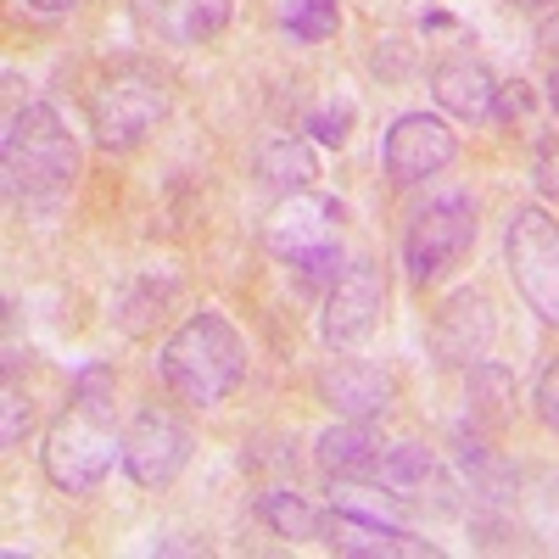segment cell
<instances>
[{
	"label": "cell",
	"mask_w": 559,
	"mask_h": 559,
	"mask_svg": "<svg viewBox=\"0 0 559 559\" xmlns=\"http://www.w3.org/2000/svg\"><path fill=\"white\" fill-rule=\"evenodd\" d=\"M292 269L302 274V286H324V292H331V280L342 274V241H331V247H313V252H302V258H297Z\"/></svg>",
	"instance_id": "d4e9b609"
},
{
	"label": "cell",
	"mask_w": 559,
	"mask_h": 559,
	"mask_svg": "<svg viewBox=\"0 0 559 559\" xmlns=\"http://www.w3.org/2000/svg\"><path fill=\"white\" fill-rule=\"evenodd\" d=\"M503 263L515 292L543 324H559V218L537 202L515 207L503 224Z\"/></svg>",
	"instance_id": "5b68a950"
},
{
	"label": "cell",
	"mask_w": 559,
	"mask_h": 559,
	"mask_svg": "<svg viewBox=\"0 0 559 559\" xmlns=\"http://www.w3.org/2000/svg\"><path fill=\"white\" fill-rule=\"evenodd\" d=\"M492 112L503 118V123H515V118H526L532 112V90L515 79V84H498V102H492Z\"/></svg>",
	"instance_id": "83f0119b"
},
{
	"label": "cell",
	"mask_w": 559,
	"mask_h": 559,
	"mask_svg": "<svg viewBox=\"0 0 559 559\" xmlns=\"http://www.w3.org/2000/svg\"><path fill=\"white\" fill-rule=\"evenodd\" d=\"M23 7H28L34 17H68V12L84 7V0H23Z\"/></svg>",
	"instance_id": "f1b7e54d"
},
{
	"label": "cell",
	"mask_w": 559,
	"mask_h": 559,
	"mask_svg": "<svg viewBox=\"0 0 559 559\" xmlns=\"http://www.w3.org/2000/svg\"><path fill=\"white\" fill-rule=\"evenodd\" d=\"M0 408H7V426H0V442L7 448H17L23 437H28V426H34V408H28V397L7 381V397H0Z\"/></svg>",
	"instance_id": "4316f807"
},
{
	"label": "cell",
	"mask_w": 559,
	"mask_h": 559,
	"mask_svg": "<svg viewBox=\"0 0 559 559\" xmlns=\"http://www.w3.org/2000/svg\"><path fill=\"white\" fill-rule=\"evenodd\" d=\"M336 224H342V202H336V197H319L313 185H308V191H292L286 202L269 213L263 247H269L274 258L297 263V258L313 252V247H331V241H336Z\"/></svg>",
	"instance_id": "7c38bea8"
},
{
	"label": "cell",
	"mask_w": 559,
	"mask_h": 559,
	"mask_svg": "<svg viewBox=\"0 0 559 559\" xmlns=\"http://www.w3.org/2000/svg\"><path fill=\"white\" fill-rule=\"evenodd\" d=\"M313 392H319L324 408H336L342 419H376V426L392 414V397H397L386 369L364 364V358H331L313 376Z\"/></svg>",
	"instance_id": "4fadbf2b"
},
{
	"label": "cell",
	"mask_w": 559,
	"mask_h": 559,
	"mask_svg": "<svg viewBox=\"0 0 559 559\" xmlns=\"http://www.w3.org/2000/svg\"><path fill=\"white\" fill-rule=\"evenodd\" d=\"M112 459H123L118 437V381L107 364H84L73 376L68 408L51 419L39 448L45 481L57 492H96L112 476Z\"/></svg>",
	"instance_id": "6da1fadb"
},
{
	"label": "cell",
	"mask_w": 559,
	"mask_h": 559,
	"mask_svg": "<svg viewBox=\"0 0 559 559\" xmlns=\"http://www.w3.org/2000/svg\"><path fill=\"white\" fill-rule=\"evenodd\" d=\"M324 543H331L336 554H353V559H437L442 554L431 537L386 526L358 503H336L331 515H324Z\"/></svg>",
	"instance_id": "8fae6325"
},
{
	"label": "cell",
	"mask_w": 559,
	"mask_h": 559,
	"mask_svg": "<svg viewBox=\"0 0 559 559\" xmlns=\"http://www.w3.org/2000/svg\"><path fill=\"white\" fill-rule=\"evenodd\" d=\"M437 476V453L426 442H386L381 459H376V471H369V481H376L381 492L392 498H419V487H426Z\"/></svg>",
	"instance_id": "ac0fdd59"
},
{
	"label": "cell",
	"mask_w": 559,
	"mask_h": 559,
	"mask_svg": "<svg viewBox=\"0 0 559 559\" xmlns=\"http://www.w3.org/2000/svg\"><path fill=\"white\" fill-rule=\"evenodd\" d=\"M258 179H269L274 191H308V185L319 179V157L308 152V140L297 134H269L258 146Z\"/></svg>",
	"instance_id": "d6986e66"
},
{
	"label": "cell",
	"mask_w": 559,
	"mask_h": 559,
	"mask_svg": "<svg viewBox=\"0 0 559 559\" xmlns=\"http://www.w3.org/2000/svg\"><path fill=\"white\" fill-rule=\"evenodd\" d=\"M464 408H471V426L481 431H498L509 414H515V376L503 364L481 358L464 369Z\"/></svg>",
	"instance_id": "e0dca14e"
},
{
	"label": "cell",
	"mask_w": 559,
	"mask_h": 559,
	"mask_svg": "<svg viewBox=\"0 0 559 559\" xmlns=\"http://www.w3.org/2000/svg\"><path fill=\"white\" fill-rule=\"evenodd\" d=\"M381 448H386V442H381V431H376V419H342V426H324V431L313 437L319 471L336 476V481H369Z\"/></svg>",
	"instance_id": "2e32d148"
},
{
	"label": "cell",
	"mask_w": 559,
	"mask_h": 559,
	"mask_svg": "<svg viewBox=\"0 0 559 559\" xmlns=\"http://www.w3.org/2000/svg\"><path fill=\"white\" fill-rule=\"evenodd\" d=\"M280 28L297 45H324L342 28V7L336 0H286V7H280Z\"/></svg>",
	"instance_id": "7402d4cb"
},
{
	"label": "cell",
	"mask_w": 559,
	"mask_h": 559,
	"mask_svg": "<svg viewBox=\"0 0 559 559\" xmlns=\"http://www.w3.org/2000/svg\"><path fill=\"white\" fill-rule=\"evenodd\" d=\"M168 102H174L168 73L146 57H123L90 90V134L102 146H134L168 118Z\"/></svg>",
	"instance_id": "277c9868"
},
{
	"label": "cell",
	"mask_w": 559,
	"mask_h": 559,
	"mask_svg": "<svg viewBox=\"0 0 559 559\" xmlns=\"http://www.w3.org/2000/svg\"><path fill=\"white\" fill-rule=\"evenodd\" d=\"M453 157H459V134L442 118H431V112H403L386 129V146H381V163H386L392 185L437 179L442 168H453Z\"/></svg>",
	"instance_id": "30bf717a"
},
{
	"label": "cell",
	"mask_w": 559,
	"mask_h": 559,
	"mask_svg": "<svg viewBox=\"0 0 559 559\" xmlns=\"http://www.w3.org/2000/svg\"><path fill=\"white\" fill-rule=\"evenodd\" d=\"M191 453H197L191 426H185L174 408H157V403L140 408L123 431V471L152 492L174 487L185 476V464H191Z\"/></svg>",
	"instance_id": "ba28073f"
},
{
	"label": "cell",
	"mask_w": 559,
	"mask_h": 559,
	"mask_svg": "<svg viewBox=\"0 0 559 559\" xmlns=\"http://www.w3.org/2000/svg\"><path fill=\"white\" fill-rule=\"evenodd\" d=\"M381 319H386V274H381V263L376 258L342 263V274L331 280V292H324V313H319L324 347L353 353L381 331Z\"/></svg>",
	"instance_id": "52a82bcc"
},
{
	"label": "cell",
	"mask_w": 559,
	"mask_h": 559,
	"mask_svg": "<svg viewBox=\"0 0 559 559\" xmlns=\"http://www.w3.org/2000/svg\"><path fill=\"white\" fill-rule=\"evenodd\" d=\"M353 102H331V107H319L308 118V134L319 140V146H347V134H353Z\"/></svg>",
	"instance_id": "603a6c76"
},
{
	"label": "cell",
	"mask_w": 559,
	"mask_h": 559,
	"mask_svg": "<svg viewBox=\"0 0 559 559\" xmlns=\"http://www.w3.org/2000/svg\"><path fill=\"white\" fill-rule=\"evenodd\" d=\"M453 453H459L464 476H471V487H476L481 498H492V503H498V498H509V492H515L521 471H515V464H509V459H503V453H498L487 437H476V431L464 437V431H459V437H453Z\"/></svg>",
	"instance_id": "ffe728a7"
},
{
	"label": "cell",
	"mask_w": 559,
	"mask_h": 559,
	"mask_svg": "<svg viewBox=\"0 0 559 559\" xmlns=\"http://www.w3.org/2000/svg\"><path fill=\"white\" fill-rule=\"evenodd\" d=\"M258 515H263L280 537H292V543L324 532V515H319V509H313L302 492H292V487H269V492L258 498Z\"/></svg>",
	"instance_id": "44dd1931"
},
{
	"label": "cell",
	"mask_w": 559,
	"mask_h": 559,
	"mask_svg": "<svg viewBox=\"0 0 559 559\" xmlns=\"http://www.w3.org/2000/svg\"><path fill=\"white\" fill-rule=\"evenodd\" d=\"M532 408H537L543 426L559 437V358L543 364V376H537V386H532Z\"/></svg>",
	"instance_id": "484cf974"
},
{
	"label": "cell",
	"mask_w": 559,
	"mask_h": 559,
	"mask_svg": "<svg viewBox=\"0 0 559 559\" xmlns=\"http://www.w3.org/2000/svg\"><path fill=\"white\" fill-rule=\"evenodd\" d=\"M0 163H7V191L23 202H51L62 197L79 174V140L62 123L51 102H28L7 118L0 140Z\"/></svg>",
	"instance_id": "3957f363"
},
{
	"label": "cell",
	"mask_w": 559,
	"mask_h": 559,
	"mask_svg": "<svg viewBox=\"0 0 559 559\" xmlns=\"http://www.w3.org/2000/svg\"><path fill=\"white\" fill-rule=\"evenodd\" d=\"M163 369V386L191 403V408H218L229 392L247 381V336L229 324L224 313L202 308L179 324V331L163 342L157 353Z\"/></svg>",
	"instance_id": "7a4b0ae2"
},
{
	"label": "cell",
	"mask_w": 559,
	"mask_h": 559,
	"mask_svg": "<svg viewBox=\"0 0 559 559\" xmlns=\"http://www.w3.org/2000/svg\"><path fill=\"white\" fill-rule=\"evenodd\" d=\"M532 185L543 202H559V134H543L532 146Z\"/></svg>",
	"instance_id": "cb8c5ba5"
},
{
	"label": "cell",
	"mask_w": 559,
	"mask_h": 559,
	"mask_svg": "<svg viewBox=\"0 0 559 559\" xmlns=\"http://www.w3.org/2000/svg\"><path fill=\"white\" fill-rule=\"evenodd\" d=\"M515 7H526V12H543V7H554V0H515Z\"/></svg>",
	"instance_id": "4dcf8cb0"
},
{
	"label": "cell",
	"mask_w": 559,
	"mask_h": 559,
	"mask_svg": "<svg viewBox=\"0 0 559 559\" xmlns=\"http://www.w3.org/2000/svg\"><path fill=\"white\" fill-rule=\"evenodd\" d=\"M492 336H498V313H492V297L481 286H464L453 292L437 313H431V358L442 369H471L492 353Z\"/></svg>",
	"instance_id": "9c48e42d"
},
{
	"label": "cell",
	"mask_w": 559,
	"mask_h": 559,
	"mask_svg": "<svg viewBox=\"0 0 559 559\" xmlns=\"http://www.w3.org/2000/svg\"><path fill=\"white\" fill-rule=\"evenodd\" d=\"M476 247V202L471 197H442L426 213H414L403 236V269L414 286H431L448 269H459Z\"/></svg>",
	"instance_id": "8992f818"
},
{
	"label": "cell",
	"mask_w": 559,
	"mask_h": 559,
	"mask_svg": "<svg viewBox=\"0 0 559 559\" xmlns=\"http://www.w3.org/2000/svg\"><path fill=\"white\" fill-rule=\"evenodd\" d=\"M236 17V0H134V23L146 39L191 51V45L213 39Z\"/></svg>",
	"instance_id": "5bb4252c"
},
{
	"label": "cell",
	"mask_w": 559,
	"mask_h": 559,
	"mask_svg": "<svg viewBox=\"0 0 559 559\" xmlns=\"http://www.w3.org/2000/svg\"><path fill=\"white\" fill-rule=\"evenodd\" d=\"M431 96L442 112L464 118V123H481L492 118V102H498V79L487 73V62L476 57H442L431 68Z\"/></svg>",
	"instance_id": "9a60e30c"
},
{
	"label": "cell",
	"mask_w": 559,
	"mask_h": 559,
	"mask_svg": "<svg viewBox=\"0 0 559 559\" xmlns=\"http://www.w3.org/2000/svg\"><path fill=\"white\" fill-rule=\"evenodd\" d=\"M548 107L559 112V68H554V79H548Z\"/></svg>",
	"instance_id": "f546056e"
}]
</instances>
